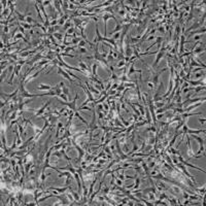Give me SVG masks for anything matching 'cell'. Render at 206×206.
<instances>
[{
  "label": "cell",
  "instance_id": "6da1fadb",
  "mask_svg": "<svg viewBox=\"0 0 206 206\" xmlns=\"http://www.w3.org/2000/svg\"><path fill=\"white\" fill-rule=\"evenodd\" d=\"M192 54L191 56H194V57H200V56H204L205 55V43L202 42L201 40L200 41H196L194 44V48L191 51Z\"/></svg>",
  "mask_w": 206,
  "mask_h": 206
},
{
  "label": "cell",
  "instance_id": "7a4b0ae2",
  "mask_svg": "<svg viewBox=\"0 0 206 206\" xmlns=\"http://www.w3.org/2000/svg\"><path fill=\"white\" fill-rule=\"evenodd\" d=\"M24 82H23V79H20V93H19V96H21V97L23 98H35V97H41L40 95H36V94H31V93H29V92H27L26 90H25V87H24Z\"/></svg>",
  "mask_w": 206,
  "mask_h": 206
},
{
  "label": "cell",
  "instance_id": "3957f363",
  "mask_svg": "<svg viewBox=\"0 0 206 206\" xmlns=\"http://www.w3.org/2000/svg\"><path fill=\"white\" fill-rule=\"evenodd\" d=\"M202 25H205V13L202 16V18H201V19H199V20H197V21H194V24L192 25L189 29L184 30V35H187L188 33H190V32H192V31H194L195 29H197V28L201 27Z\"/></svg>",
  "mask_w": 206,
  "mask_h": 206
},
{
  "label": "cell",
  "instance_id": "277c9868",
  "mask_svg": "<svg viewBox=\"0 0 206 206\" xmlns=\"http://www.w3.org/2000/svg\"><path fill=\"white\" fill-rule=\"evenodd\" d=\"M205 96L202 98H189V99H185L184 101L182 102V108H185L187 106H189L191 104H194V103H197V102H205Z\"/></svg>",
  "mask_w": 206,
  "mask_h": 206
},
{
  "label": "cell",
  "instance_id": "5b68a950",
  "mask_svg": "<svg viewBox=\"0 0 206 206\" xmlns=\"http://www.w3.org/2000/svg\"><path fill=\"white\" fill-rule=\"evenodd\" d=\"M174 168H177V169H179L182 172V173H183V174L187 176V177H189V178H190L192 182H194V183H196V179H195V177L193 176V175H192V174H191V173H190V172H189V171H188V170H187V166H184L183 164H182V163H179V162H178V163L175 165V167H174Z\"/></svg>",
  "mask_w": 206,
  "mask_h": 206
},
{
  "label": "cell",
  "instance_id": "8992f818",
  "mask_svg": "<svg viewBox=\"0 0 206 206\" xmlns=\"http://www.w3.org/2000/svg\"><path fill=\"white\" fill-rule=\"evenodd\" d=\"M176 156H177V160H178V162H179V163H182V164H183L184 166H187V167H191V168H194V169H197V170H199V171H202L203 173H205V170L203 169V168H200V167H198V166H195V165H193V164L189 163L188 161H185V160L183 159V157L182 156V154H180V153H179V154H177Z\"/></svg>",
  "mask_w": 206,
  "mask_h": 206
},
{
  "label": "cell",
  "instance_id": "52a82bcc",
  "mask_svg": "<svg viewBox=\"0 0 206 206\" xmlns=\"http://www.w3.org/2000/svg\"><path fill=\"white\" fill-rule=\"evenodd\" d=\"M185 138H187V144H188V156H189V159H192V158H201L203 155H200V156H197V155H195L194 152H193V149H192V145H191V136L189 135V134H187L185 135ZM203 157H205V156H203Z\"/></svg>",
  "mask_w": 206,
  "mask_h": 206
},
{
  "label": "cell",
  "instance_id": "ba28073f",
  "mask_svg": "<svg viewBox=\"0 0 206 206\" xmlns=\"http://www.w3.org/2000/svg\"><path fill=\"white\" fill-rule=\"evenodd\" d=\"M68 189H69V187L66 185V187H64V188H49L48 191H49V193H52V194H54V196H56V195H60V194L66 193V192L68 191Z\"/></svg>",
  "mask_w": 206,
  "mask_h": 206
},
{
  "label": "cell",
  "instance_id": "9c48e42d",
  "mask_svg": "<svg viewBox=\"0 0 206 206\" xmlns=\"http://www.w3.org/2000/svg\"><path fill=\"white\" fill-rule=\"evenodd\" d=\"M51 103H52V100H49L41 108H39L38 110H36V112H35V114H34V118H40V117H42V115L46 113V111L48 110L49 106L51 105Z\"/></svg>",
  "mask_w": 206,
  "mask_h": 206
},
{
  "label": "cell",
  "instance_id": "30bf717a",
  "mask_svg": "<svg viewBox=\"0 0 206 206\" xmlns=\"http://www.w3.org/2000/svg\"><path fill=\"white\" fill-rule=\"evenodd\" d=\"M204 77H205V69H201L198 72L191 73L190 79H192V81H199L200 78H204Z\"/></svg>",
  "mask_w": 206,
  "mask_h": 206
},
{
  "label": "cell",
  "instance_id": "8fae6325",
  "mask_svg": "<svg viewBox=\"0 0 206 206\" xmlns=\"http://www.w3.org/2000/svg\"><path fill=\"white\" fill-rule=\"evenodd\" d=\"M58 74H60V75H62L64 78H66L67 81H69V82H70V84H73V83H74V79L71 78V76L66 72V71H65L62 67H60V66H58Z\"/></svg>",
  "mask_w": 206,
  "mask_h": 206
},
{
  "label": "cell",
  "instance_id": "7c38bea8",
  "mask_svg": "<svg viewBox=\"0 0 206 206\" xmlns=\"http://www.w3.org/2000/svg\"><path fill=\"white\" fill-rule=\"evenodd\" d=\"M79 87H81V88H82V89H83V90L85 91L86 95L88 96V99H89V100H90L91 102H95V101L97 100L96 98H94V96H93V94H92V93H91V92H90V91H89V90L87 89V87H86V86H85V84H83V83H81V84H79Z\"/></svg>",
  "mask_w": 206,
  "mask_h": 206
},
{
  "label": "cell",
  "instance_id": "4fadbf2b",
  "mask_svg": "<svg viewBox=\"0 0 206 206\" xmlns=\"http://www.w3.org/2000/svg\"><path fill=\"white\" fill-rule=\"evenodd\" d=\"M167 201L169 203V205H182V202H179V200L174 196L173 194L168 195V198H167Z\"/></svg>",
  "mask_w": 206,
  "mask_h": 206
},
{
  "label": "cell",
  "instance_id": "5bb4252c",
  "mask_svg": "<svg viewBox=\"0 0 206 206\" xmlns=\"http://www.w3.org/2000/svg\"><path fill=\"white\" fill-rule=\"evenodd\" d=\"M53 4H54V8L57 11V13L59 14V17H62V16L64 14V12H63V9H62V4H61V1L55 0V1H53Z\"/></svg>",
  "mask_w": 206,
  "mask_h": 206
},
{
  "label": "cell",
  "instance_id": "9a60e30c",
  "mask_svg": "<svg viewBox=\"0 0 206 206\" xmlns=\"http://www.w3.org/2000/svg\"><path fill=\"white\" fill-rule=\"evenodd\" d=\"M84 84H85V86L87 87V89H88V90H89L92 94H95V95H97L98 98H100V93H101V92H99L97 89H95V87H94V86L90 85L88 82H85Z\"/></svg>",
  "mask_w": 206,
  "mask_h": 206
},
{
  "label": "cell",
  "instance_id": "2e32d148",
  "mask_svg": "<svg viewBox=\"0 0 206 206\" xmlns=\"http://www.w3.org/2000/svg\"><path fill=\"white\" fill-rule=\"evenodd\" d=\"M129 71L127 73V76H130L131 74H133L135 72H138V73H142V69H139V70H136L135 69V62H131L130 65H129Z\"/></svg>",
  "mask_w": 206,
  "mask_h": 206
},
{
  "label": "cell",
  "instance_id": "e0dca14e",
  "mask_svg": "<svg viewBox=\"0 0 206 206\" xmlns=\"http://www.w3.org/2000/svg\"><path fill=\"white\" fill-rule=\"evenodd\" d=\"M34 3H35V4H34V5H35V9H36V12H37V17H38V19L40 20V24L44 25V23H46V19H44V17H43L42 12H41V11H40V8L38 7L36 1H35Z\"/></svg>",
  "mask_w": 206,
  "mask_h": 206
},
{
  "label": "cell",
  "instance_id": "ac0fdd59",
  "mask_svg": "<svg viewBox=\"0 0 206 206\" xmlns=\"http://www.w3.org/2000/svg\"><path fill=\"white\" fill-rule=\"evenodd\" d=\"M206 32V29H205V25H203V27H202V29H200V30H194V31H192V32H190V33H188L187 35L188 37H192L193 35H198V34H200V33H205Z\"/></svg>",
  "mask_w": 206,
  "mask_h": 206
},
{
  "label": "cell",
  "instance_id": "d6986e66",
  "mask_svg": "<svg viewBox=\"0 0 206 206\" xmlns=\"http://www.w3.org/2000/svg\"><path fill=\"white\" fill-rule=\"evenodd\" d=\"M200 133H205V129H199V130L188 129V131H187V134H189V135H199Z\"/></svg>",
  "mask_w": 206,
  "mask_h": 206
},
{
  "label": "cell",
  "instance_id": "ffe728a7",
  "mask_svg": "<svg viewBox=\"0 0 206 206\" xmlns=\"http://www.w3.org/2000/svg\"><path fill=\"white\" fill-rule=\"evenodd\" d=\"M201 114H202L201 112H183L180 115H182V119L187 120L189 117H192V115H201Z\"/></svg>",
  "mask_w": 206,
  "mask_h": 206
},
{
  "label": "cell",
  "instance_id": "44dd1931",
  "mask_svg": "<svg viewBox=\"0 0 206 206\" xmlns=\"http://www.w3.org/2000/svg\"><path fill=\"white\" fill-rule=\"evenodd\" d=\"M34 164H35L34 161H31V162H28V163L24 164V169H25V173H26V176L28 175V173H29V171L31 169V167H32Z\"/></svg>",
  "mask_w": 206,
  "mask_h": 206
},
{
  "label": "cell",
  "instance_id": "7402d4cb",
  "mask_svg": "<svg viewBox=\"0 0 206 206\" xmlns=\"http://www.w3.org/2000/svg\"><path fill=\"white\" fill-rule=\"evenodd\" d=\"M37 89H38V90H40V91H47V92H49V91H51V90H53V86L40 84V85L37 87Z\"/></svg>",
  "mask_w": 206,
  "mask_h": 206
},
{
  "label": "cell",
  "instance_id": "603a6c76",
  "mask_svg": "<svg viewBox=\"0 0 206 206\" xmlns=\"http://www.w3.org/2000/svg\"><path fill=\"white\" fill-rule=\"evenodd\" d=\"M146 200H148L149 202H153L154 203V201L155 200H157V196L155 193H153V192H149V193H146Z\"/></svg>",
  "mask_w": 206,
  "mask_h": 206
},
{
  "label": "cell",
  "instance_id": "cb8c5ba5",
  "mask_svg": "<svg viewBox=\"0 0 206 206\" xmlns=\"http://www.w3.org/2000/svg\"><path fill=\"white\" fill-rule=\"evenodd\" d=\"M53 36L55 37V39H57L60 43H63V39H64V35L61 33V32H59V31H57V32H55L54 34H53Z\"/></svg>",
  "mask_w": 206,
  "mask_h": 206
},
{
  "label": "cell",
  "instance_id": "d4e9b609",
  "mask_svg": "<svg viewBox=\"0 0 206 206\" xmlns=\"http://www.w3.org/2000/svg\"><path fill=\"white\" fill-rule=\"evenodd\" d=\"M122 30H123V26L120 24V22H118V23H115V29H114L113 31H111V32L109 33V35L111 36L112 34H114V33H117V32H121Z\"/></svg>",
  "mask_w": 206,
  "mask_h": 206
},
{
  "label": "cell",
  "instance_id": "484cf974",
  "mask_svg": "<svg viewBox=\"0 0 206 206\" xmlns=\"http://www.w3.org/2000/svg\"><path fill=\"white\" fill-rule=\"evenodd\" d=\"M19 25L21 27H23L24 29H28V30H31V29L34 28V25H30L28 23H26V22H19Z\"/></svg>",
  "mask_w": 206,
  "mask_h": 206
},
{
  "label": "cell",
  "instance_id": "4316f807",
  "mask_svg": "<svg viewBox=\"0 0 206 206\" xmlns=\"http://www.w3.org/2000/svg\"><path fill=\"white\" fill-rule=\"evenodd\" d=\"M146 124H147V121H146V120H143V121H137L134 123V126H135V129H137V128H140V127L144 126Z\"/></svg>",
  "mask_w": 206,
  "mask_h": 206
},
{
  "label": "cell",
  "instance_id": "83f0119b",
  "mask_svg": "<svg viewBox=\"0 0 206 206\" xmlns=\"http://www.w3.org/2000/svg\"><path fill=\"white\" fill-rule=\"evenodd\" d=\"M97 66L98 64L95 62V63H93V65H92V69H91V72H92V75L93 76H95V77H98L97 75Z\"/></svg>",
  "mask_w": 206,
  "mask_h": 206
},
{
  "label": "cell",
  "instance_id": "f1b7e54d",
  "mask_svg": "<svg viewBox=\"0 0 206 206\" xmlns=\"http://www.w3.org/2000/svg\"><path fill=\"white\" fill-rule=\"evenodd\" d=\"M64 126H63V124L61 123V122H59L58 121V123H57V132H56V138H59L60 137V130L63 128Z\"/></svg>",
  "mask_w": 206,
  "mask_h": 206
},
{
  "label": "cell",
  "instance_id": "f546056e",
  "mask_svg": "<svg viewBox=\"0 0 206 206\" xmlns=\"http://www.w3.org/2000/svg\"><path fill=\"white\" fill-rule=\"evenodd\" d=\"M104 187H103V189H101V192L99 193V194L101 195H107L110 192V187L108 185H105V184H103Z\"/></svg>",
  "mask_w": 206,
  "mask_h": 206
},
{
  "label": "cell",
  "instance_id": "4dcf8cb0",
  "mask_svg": "<svg viewBox=\"0 0 206 206\" xmlns=\"http://www.w3.org/2000/svg\"><path fill=\"white\" fill-rule=\"evenodd\" d=\"M140 182H141V179H140V177H136L135 178V183H134V188L132 190H137V189H139V187H140Z\"/></svg>",
  "mask_w": 206,
  "mask_h": 206
},
{
  "label": "cell",
  "instance_id": "1f68e13d",
  "mask_svg": "<svg viewBox=\"0 0 206 206\" xmlns=\"http://www.w3.org/2000/svg\"><path fill=\"white\" fill-rule=\"evenodd\" d=\"M121 35H122V31L121 32H117V33H114V34H112L111 36H112V39L117 42V41H119L120 40V38H121Z\"/></svg>",
  "mask_w": 206,
  "mask_h": 206
},
{
  "label": "cell",
  "instance_id": "d6a6232c",
  "mask_svg": "<svg viewBox=\"0 0 206 206\" xmlns=\"http://www.w3.org/2000/svg\"><path fill=\"white\" fill-rule=\"evenodd\" d=\"M117 67H118L119 69H123V68H125V67H126V61L125 60L120 61V62L117 64Z\"/></svg>",
  "mask_w": 206,
  "mask_h": 206
},
{
  "label": "cell",
  "instance_id": "836d02e7",
  "mask_svg": "<svg viewBox=\"0 0 206 206\" xmlns=\"http://www.w3.org/2000/svg\"><path fill=\"white\" fill-rule=\"evenodd\" d=\"M206 88L204 87V86H198V87H195V89H194V92L195 93H199L200 91H204Z\"/></svg>",
  "mask_w": 206,
  "mask_h": 206
},
{
  "label": "cell",
  "instance_id": "e575fe53",
  "mask_svg": "<svg viewBox=\"0 0 206 206\" xmlns=\"http://www.w3.org/2000/svg\"><path fill=\"white\" fill-rule=\"evenodd\" d=\"M157 32H160L162 35H164V34L166 33V31H165V29H164V26H158Z\"/></svg>",
  "mask_w": 206,
  "mask_h": 206
},
{
  "label": "cell",
  "instance_id": "d590c367",
  "mask_svg": "<svg viewBox=\"0 0 206 206\" xmlns=\"http://www.w3.org/2000/svg\"><path fill=\"white\" fill-rule=\"evenodd\" d=\"M62 93H63V94H65L67 97L69 98V89H68L67 87H65V86L63 87V89H62Z\"/></svg>",
  "mask_w": 206,
  "mask_h": 206
},
{
  "label": "cell",
  "instance_id": "8d00e7d4",
  "mask_svg": "<svg viewBox=\"0 0 206 206\" xmlns=\"http://www.w3.org/2000/svg\"><path fill=\"white\" fill-rule=\"evenodd\" d=\"M146 84H147V87L152 90V91H156V89H155V86H154V84L150 82V81H146Z\"/></svg>",
  "mask_w": 206,
  "mask_h": 206
},
{
  "label": "cell",
  "instance_id": "74e56055",
  "mask_svg": "<svg viewBox=\"0 0 206 206\" xmlns=\"http://www.w3.org/2000/svg\"><path fill=\"white\" fill-rule=\"evenodd\" d=\"M79 53V54H87V48H77V51H76V53Z\"/></svg>",
  "mask_w": 206,
  "mask_h": 206
},
{
  "label": "cell",
  "instance_id": "f35d334b",
  "mask_svg": "<svg viewBox=\"0 0 206 206\" xmlns=\"http://www.w3.org/2000/svg\"><path fill=\"white\" fill-rule=\"evenodd\" d=\"M52 3H53V1H49V0H48V1H42V4H43V6H48V5H49V6H51V7L53 8V6H52Z\"/></svg>",
  "mask_w": 206,
  "mask_h": 206
},
{
  "label": "cell",
  "instance_id": "ab89813d",
  "mask_svg": "<svg viewBox=\"0 0 206 206\" xmlns=\"http://www.w3.org/2000/svg\"><path fill=\"white\" fill-rule=\"evenodd\" d=\"M164 114H165V112H163V113H158L156 114V119H157V121H161L162 119H163V117H164Z\"/></svg>",
  "mask_w": 206,
  "mask_h": 206
},
{
  "label": "cell",
  "instance_id": "60d3db41",
  "mask_svg": "<svg viewBox=\"0 0 206 206\" xmlns=\"http://www.w3.org/2000/svg\"><path fill=\"white\" fill-rule=\"evenodd\" d=\"M115 183H117L118 185H121V187H123V183H124V182H123V180H121L120 178H118V177L115 176Z\"/></svg>",
  "mask_w": 206,
  "mask_h": 206
},
{
  "label": "cell",
  "instance_id": "b9f144b4",
  "mask_svg": "<svg viewBox=\"0 0 206 206\" xmlns=\"http://www.w3.org/2000/svg\"><path fill=\"white\" fill-rule=\"evenodd\" d=\"M156 36H154V35H148V37L145 39V41H149V40H152V39H155Z\"/></svg>",
  "mask_w": 206,
  "mask_h": 206
},
{
  "label": "cell",
  "instance_id": "7bdbcfd3",
  "mask_svg": "<svg viewBox=\"0 0 206 206\" xmlns=\"http://www.w3.org/2000/svg\"><path fill=\"white\" fill-rule=\"evenodd\" d=\"M201 37L202 36H200V35H195L194 40L195 41H200V40H201Z\"/></svg>",
  "mask_w": 206,
  "mask_h": 206
},
{
  "label": "cell",
  "instance_id": "ee69618b",
  "mask_svg": "<svg viewBox=\"0 0 206 206\" xmlns=\"http://www.w3.org/2000/svg\"><path fill=\"white\" fill-rule=\"evenodd\" d=\"M199 122H200L201 125H203V126L205 125V119H204V118H203V119H199Z\"/></svg>",
  "mask_w": 206,
  "mask_h": 206
}]
</instances>
